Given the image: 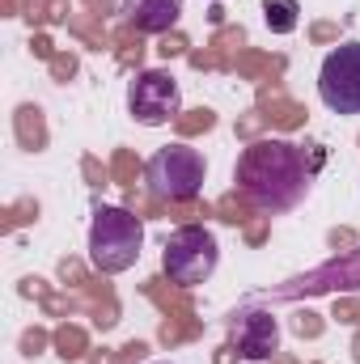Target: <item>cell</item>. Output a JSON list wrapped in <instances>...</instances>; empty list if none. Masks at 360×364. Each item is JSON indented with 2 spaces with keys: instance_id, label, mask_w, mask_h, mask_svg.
<instances>
[{
  "instance_id": "6da1fadb",
  "label": "cell",
  "mask_w": 360,
  "mask_h": 364,
  "mask_svg": "<svg viewBox=\"0 0 360 364\" xmlns=\"http://www.w3.org/2000/svg\"><path fill=\"white\" fill-rule=\"evenodd\" d=\"M233 178L250 208H259L263 216H280L305 199L314 170L305 166V153L292 140L271 136V140H255L250 149H242Z\"/></svg>"
},
{
  "instance_id": "30bf717a",
  "label": "cell",
  "mask_w": 360,
  "mask_h": 364,
  "mask_svg": "<svg viewBox=\"0 0 360 364\" xmlns=\"http://www.w3.org/2000/svg\"><path fill=\"white\" fill-rule=\"evenodd\" d=\"M153 364H170V360H153Z\"/></svg>"
},
{
  "instance_id": "9c48e42d",
  "label": "cell",
  "mask_w": 360,
  "mask_h": 364,
  "mask_svg": "<svg viewBox=\"0 0 360 364\" xmlns=\"http://www.w3.org/2000/svg\"><path fill=\"white\" fill-rule=\"evenodd\" d=\"M263 21L271 34H292L301 21V4L297 0H263Z\"/></svg>"
},
{
  "instance_id": "8992f818",
  "label": "cell",
  "mask_w": 360,
  "mask_h": 364,
  "mask_svg": "<svg viewBox=\"0 0 360 364\" xmlns=\"http://www.w3.org/2000/svg\"><path fill=\"white\" fill-rule=\"evenodd\" d=\"M179 106H182V93H179L174 73H166V68H144V73L132 77V85H127V110H132L136 123L162 127V123H170V119L179 114Z\"/></svg>"
},
{
  "instance_id": "7a4b0ae2",
  "label": "cell",
  "mask_w": 360,
  "mask_h": 364,
  "mask_svg": "<svg viewBox=\"0 0 360 364\" xmlns=\"http://www.w3.org/2000/svg\"><path fill=\"white\" fill-rule=\"evenodd\" d=\"M144 246V225L127 208H97L90 220V263L102 275H119L136 267Z\"/></svg>"
},
{
  "instance_id": "3957f363",
  "label": "cell",
  "mask_w": 360,
  "mask_h": 364,
  "mask_svg": "<svg viewBox=\"0 0 360 364\" xmlns=\"http://www.w3.org/2000/svg\"><path fill=\"white\" fill-rule=\"evenodd\" d=\"M221 263V242L212 229L203 225H182L166 237V250H162V272L170 275V284L179 288H195V284H208L212 272Z\"/></svg>"
},
{
  "instance_id": "5b68a950",
  "label": "cell",
  "mask_w": 360,
  "mask_h": 364,
  "mask_svg": "<svg viewBox=\"0 0 360 364\" xmlns=\"http://www.w3.org/2000/svg\"><path fill=\"white\" fill-rule=\"evenodd\" d=\"M318 97L335 114H360V43H344L322 60Z\"/></svg>"
},
{
  "instance_id": "277c9868",
  "label": "cell",
  "mask_w": 360,
  "mask_h": 364,
  "mask_svg": "<svg viewBox=\"0 0 360 364\" xmlns=\"http://www.w3.org/2000/svg\"><path fill=\"white\" fill-rule=\"evenodd\" d=\"M203 178H208V161L199 149L191 144H166L149 157L144 166V182L157 199H170V203H186L203 191Z\"/></svg>"
},
{
  "instance_id": "52a82bcc",
  "label": "cell",
  "mask_w": 360,
  "mask_h": 364,
  "mask_svg": "<svg viewBox=\"0 0 360 364\" xmlns=\"http://www.w3.org/2000/svg\"><path fill=\"white\" fill-rule=\"evenodd\" d=\"M229 343L246 360H271L280 352V322L268 309H242L229 322Z\"/></svg>"
},
{
  "instance_id": "ba28073f",
  "label": "cell",
  "mask_w": 360,
  "mask_h": 364,
  "mask_svg": "<svg viewBox=\"0 0 360 364\" xmlns=\"http://www.w3.org/2000/svg\"><path fill=\"white\" fill-rule=\"evenodd\" d=\"M123 13L140 34H166L182 21V0H123Z\"/></svg>"
}]
</instances>
